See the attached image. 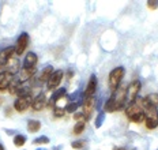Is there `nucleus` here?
Listing matches in <instances>:
<instances>
[{"mask_svg": "<svg viewBox=\"0 0 158 150\" xmlns=\"http://www.w3.org/2000/svg\"><path fill=\"white\" fill-rule=\"evenodd\" d=\"M124 74H126V70H124V67H121V66L113 68V70L109 73L108 85H109V89H110L112 93H114L118 87H120V82L124 78Z\"/></svg>", "mask_w": 158, "mask_h": 150, "instance_id": "nucleus-1", "label": "nucleus"}, {"mask_svg": "<svg viewBox=\"0 0 158 150\" xmlns=\"http://www.w3.org/2000/svg\"><path fill=\"white\" fill-rule=\"evenodd\" d=\"M144 126L149 130H154L158 127V110L157 108H150L144 110Z\"/></svg>", "mask_w": 158, "mask_h": 150, "instance_id": "nucleus-2", "label": "nucleus"}, {"mask_svg": "<svg viewBox=\"0 0 158 150\" xmlns=\"http://www.w3.org/2000/svg\"><path fill=\"white\" fill-rule=\"evenodd\" d=\"M140 87H142V85H140L139 81H134V82H131L130 85H128L127 93H126V101H128V104L134 102V101L138 100V96H139V92H140Z\"/></svg>", "mask_w": 158, "mask_h": 150, "instance_id": "nucleus-3", "label": "nucleus"}, {"mask_svg": "<svg viewBox=\"0 0 158 150\" xmlns=\"http://www.w3.org/2000/svg\"><path fill=\"white\" fill-rule=\"evenodd\" d=\"M63 77H64V73L61 70H56L52 73L51 78H49V81L47 82V90H49V92H52V90L59 89V85L61 83V81H63Z\"/></svg>", "mask_w": 158, "mask_h": 150, "instance_id": "nucleus-4", "label": "nucleus"}, {"mask_svg": "<svg viewBox=\"0 0 158 150\" xmlns=\"http://www.w3.org/2000/svg\"><path fill=\"white\" fill-rule=\"evenodd\" d=\"M31 104H33L31 96L30 97H18V98L15 100V102H14V109L16 110V112H19V113H23V112H26V110L30 108Z\"/></svg>", "mask_w": 158, "mask_h": 150, "instance_id": "nucleus-5", "label": "nucleus"}, {"mask_svg": "<svg viewBox=\"0 0 158 150\" xmlns=\"http://www.w3.org/2000/svg\"><path fill=\"white\" fill-rule=\"evenodd\" d=\"M29 41H30V37H29L27 33H22L16 40V45H15V53L18 56L25 53V51L29 47Z\"/></svg>", "mask_w": 158, "mask_h": 150, "instance_id": "nucleus-6", "label": "nucleus"}, {"mask_svg": "<svg viewBox=\"0 0 158 150\" xmlns=\"http://www.w3.org/2000/svg\"><path fill=\"white\" fill-rule=\"evenodd\" d=\"M15 53V48L14 47H6L0 51V67H7L8 63L12 60Z\"/></svg>", "mask_w": 158, "mask_h": 150, "instance_id": "nucleus-7", "label": "nucleus"}, {"mask_svg": "<svg viewBox=\"0 0 158 150\" xmlns=\"http://www.w3.org/2000/svg\"><path fill=\"white\" fill-rule=\"evenodd\" d=\"M124 112H126V115H127L128 119H132L134 116L140 115V113H144V110L142 109V106H140L139 101H134V102H130L126 106Z\"/></svg>", "mask_w": 158, "mask_h": 150, "instance_id": "nucleus-8", "label": "nucleus"}, {"mask_svg": "<svg viewBox=\"0 0 158 150\" xmlns=\"http://www.w3.org/2000/svg\"><path fill=\"white\" fill-rule=\"evenodd\" d=\"M14 81V74H11L10 71H2L0 73V92H6L8 90L10 85Z\"/></svg>", "mask_w": 158, "mask_h": 150, "instance_id": "nucleus-9", "label": "nucleus"}, {"mask_svg": "<svg viewBox=\"0 0 158 150\" xmlns=\"http://www.w3.org/2000/svg\"><path fill=\"white\" fill-rule=\"evenodd\" d=\"M38 63V56L34 52H27L25 55V60L22 64V68H27V70H35Z\"/></svg>", "mask_w": 158, "mask_h": 150, "instance_id": "nucleus-10", "label": "nucleus"}, {"mask_svg": "<svg viewBox=\"0 0 158 150\" xmlns=\"http://www.w3.org/2000/svg\"><path fill=\"white\" fill-rule=\"evenodd\" d=\"M65 96H67V90H65V87H59V89H56L53 92V94H52V97L47 102V106L48 108H55L56 102H57L59 100H61L63 97H65Z\"/></svg>", "mask_w": 158, "mask_h": 150, "instance_id": "nucleus-11", "label": "nucleus"}, {"mask_svg": "<svg viewBox=\"0 0 158 150\" xmlns=\"http://www.w3.org/2000/svg\"><path fill=\"white\" fill-rule=\"evenodd\" d=\"M47 96H45L44 93H38L37 96H35V98L33 100V104H31V109L35 110V112H40V110H42L47 106Z\"/></svg>", "mask_w": 158, "mask_h": 150, "instance_id": "nucleus-12", "label": "nucleus"}, {"mask_svg": "<svg viewBox=\"0 0 158 150\" xmlns=\"http://www.w3.org/2000/svg\"><path fill=\"white\" fill-rule=\"evenodd\" d=\"M97 85H98V81H97V77L95 74H91L90 78H89V82H87V86H86V90H85V98L87 97H93L95 90H97Z\"/></svg>", "mask_w": 158, "mask_h": 150, "instance_id": "nucleus-13", "label": "nucleus"}, {"mask_svg": "<svg viewBox=\"0 0 158 150\" xmlns=\"http://www.w3.org/2000/svg\"><path fill=\"white\" fill-rule=\"evenodd\" d=\"M93 109H94V97H87V98H85L83 100V115H85L86 122L90 120Z\"/></svg>", "mask_w": 158, "mask_h": 150, "instance_id": "nucleus-14", "label": "nucleus"}, {"mask_svg": "<svg viewBox=\"0 0 158 150\" xmlns=\"http://www.w3.org/2000/svg\"><path fill=\"white\" fill-rule=\"evenodd\" d=\"M104 109H105V112H116V110H120V109H123L120 105L117 104V101L113 98V97H110L109 100L105 102V105H104Z\"/></svg>", "mask_w": 158, "mask_h": 150, "instance_id": "nucleus-15", "label": "nucleus"}, {"mask_svg": "<svg viewBox=\"0 0 158 150\" xmlns=\"http://www.w3.org/2000/svg\"><path fill=\"white\" fill-rule=\"evenodd\" d=\"M53 67L52 66H47V67H44V70L40 73V77H38V81L41 83H47L48 81H49V78H51V75L52 73H53Z\"/></svg>", "mask_w": 158, "mask_h": 150, "instance_id": "nucleus-16", "label": "nucleus"}, {"mask_svg": "<svg viewBox=\"0 0 158 150\" xmlns=\"http://www.w3.org/2000/svg\"><path fill=\"white\" fill-rule=\"evenodd\" d=\"M35 70H27V68H21L19 70V82H26V81H29L30 78H33V75H34Z\"/></svg>", "mask_w": 158, "mask_h": 150, "instance_id": "nucleus-17", "label": "nucleus"}, {"mask_svg": "<svg viewBox=\"0 0 158 150\" xmlns=\"http://www.w3.org/2000/svg\"><path fill=\"white\" fill-rule=\"evenodd\" d=\"M67 97H68V101H70V102H78L79 104V101L85 100V93H82L81 90H77V92H74Z\"/></svg>", "mask_w": 158, "mask_h": 150, "instance_id": "nucleus-18", "label": "nucleus"}, {"mask_svg": "<svg viewBox=\"0 0 158 150\" xmlns=\"http://www.w3.org/2000/svg\"><path fill=\"white\" fill-rule=\"evenodd\" d=\"M41 128V122L40 120H29L27 122V131L29 132H37Z\"/></svg>", "mask_w": 158, "mask_h": 150, "instance_id": "nucleus-19", "label": "nucleus"}, {"mask_svg": "<svg viewBox=\"0 0 158 150\" xmlns=\"http://www.w3.org/2000/svg\"><path fill=\"white\" fill-rule=\"evenodd\" d=\"M26 141H27V138H26V135H23V134H16L14 136V139H12V142H14V145L16 148H22L26 143Z\"/></svg>", "mask_w": 158, "mask_h": 150, "instance_id": "nucleus-20", "label": "nucleus"}, {"mask_svg": "<svg viewBox=\"0 0 158 150\" xmlns=\"http://www.w3.org/2000/svg\"><path fill=\"white\" fill-rule=\"evenodd\" d=\"M22 82H19V81H12V83L10 85V87H8V92L10 94H12V96H16L19 92V89L22 87Z\"/></svg>", "mask_w": 158, "mask_h": 150, "instance_id": "nucleus-21", "label": "nucleus"}, {"mask_svg": "<svg viewBox=\"0 0 158 150\" xmlns=\"http://www.w3.org/2000/svg\"><path fill=\"white\" fill-rule=\"evenodd\" d=\"M104 122H105V112H100L97 115V117H95V122H94L95 128H101V126L104 124Z\"/></svg>", "mask_w": 158, "mask_h": 150, "instance_id": "nucleus-22", "label": "nucleus"}, {"mask_svg": "<svg viewBox=\"0 0 158 150\" xmlns=\"http://www.w3.org/2000/svg\"><path fill=\"white\" fill-rule=\"evenodd\" d=\"M51 142V139L48 138L47 135H41L38 136V138H35L34 141H33V145H47V143Z\"/></svg>", "mask_w": 158, "mask_h": 150, "instance_id": "nucleus-23", "label": "nucleus"}, {"mask_svg": "<svg viewBox=\"0 0 158 150\" xmlns=\"http://www.w3.org/2000/svg\"><path fill=\"white\" fill-rule=\"evenodd\" d=\"M85 131V122H77V124L74 127V135H79Z\"/></svg>", "mask_w": 158, "mask_h": 150, "instance_id": "nucleus-24", "label": "nucleus"}, {"mask_svg": "<svg viewBox=\"0 0 158 150\" xmlns=\"http://www.w3.org/2000/svg\"><path fill=\"white\" fill-rule=\"evenodd\" d=\"M78 108H79V104L78 102H68V105L65 106V112L67 113H75L78 110Z\"/></svg>", "mask_w": 158, "mask_h": 150, "instance_id": "nucleus-25", "label": "nucleus"}, {"mask_svg": "<svg viewBox=\"0 0 158 150\" xmlns=\"http://www.w3.org/2000/svg\"><path fill=\"white\" fill-rule=\"evenodd\" d=\"M65 115V109L61 108V106H57L56 105L53 108V116L55 117H63Z\"/></svg>", "mask_w": 158, "mask_h": 150, "instance_id": "nucleus-26", "label": "nucleus"}, {"mask_svg": "<svg viewBox=\"0 0 158 150\" xmlns=\"http://www.w3.org/2000/svg\"><path fill=\"white\" fill-rule=\"evenodd\" d=\"M74 119L77 120V122H86L83 112H75V113H74Z\"/></svg>", "mask_w": 158, "mask_h": 150, "instance_id": "nucleus-27", "label": "nucleus"}, {"mask_svg": "<svg viewBox=\"0 0 158 150\" xmlns=\"http://www.w3.org/2000/svg\"><path fill=\"white\" fill-rule=\"evenodd\" d=\"M71 146H72V149L79 150V149H82L85 146V142L83 141H74V142L71 143Z\"/></svg>", "mask_w": 158, "mask_h": 150, "instance_id": "nucleus-28", "label": "nucleus"}, {"mask_svg": "<svg viewBox=\"0 0 158 150\" xmlns=\"http://www.w3.org/2000/svg\"><path fill=\"white\" fill-rule=\"evenodd\" d=\"M147 7H149L150 10L158 8V0H157V2H154V0H150V2H147Z\"/></svg>", "mask_w": 158, "mask_h": 150, "instance_id": "nucleus-29", "label": "nucleus"}, {"mask_svg": "<svg viewBox=\"0 0 158 150\" xmlns=\"http://www.w3.org/2000/svg\"><path fill=\"white\" fill-rule=\"evenodd\" d=\"M72 77H74V71H72V70H68V71H67V78H70V79H71Z\"/></svg>", "mask_w": 158, "mask_h": 150, "instance_id": "nucleus-30", "label": "nucleus"}, {"mask_svg": "<svg viewBox=\"0 0 158 150\" xmlns=\"http://www.w3.org/2000/svg\"><path fill=\"white\" fill-rule=\"evenodd\" d=\"M113 150H127L126 148H114ZM132 150H136V149H132Z\"/></svg>", "mask_w": 158, "mask_h": 150, "instance_id": "nucleus-31", "label": "nucleus"}, {"mask_svg": "<svg viewBox=\"0 0 158 150\" xmlns=\"http://www.w3.org/2000/svg\"><path fill=\"white\" fill-rule=\"evenodd\" d=\"M60 149H63V146H56V148H53V150H60Z\"/></svg>", "mask_w": 158, "mask_h": 150, "instance_id": "nucleus-32", "label": "nucleus"}, {"mask_svg": "<svg viewBox=\"0 0 158 150\" xmlns=\"http://www.w3.org/2000/svg\"><path fill=\"white\" fill-rule=\"evenodd\" d=\"M0 150H6V148H4V145H3V143H0Z\"/></svg>", "mask_w": 158, "mask_h": 150, "instance_id": "nucleus-33", "label": "nucleus"}, {"mask_svg": "<svg viewBox=\"0 0 158 150\" xmlns=\"http://www.w3.org/2000/svg\"><path fill=\"white\" fill-rule=\"evenodd\" d=\"M35 150H45V149H42V148H40V149H35Z\"/></svg>", "mask_w": 158, "mask_h": 150, "instance_id": "nucleus-34", "label": "nucleus"}]
</instances>
